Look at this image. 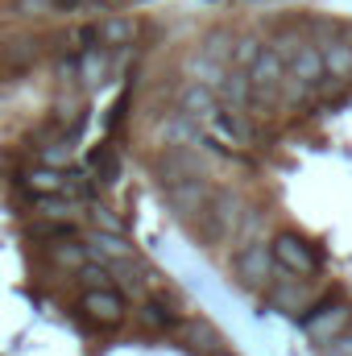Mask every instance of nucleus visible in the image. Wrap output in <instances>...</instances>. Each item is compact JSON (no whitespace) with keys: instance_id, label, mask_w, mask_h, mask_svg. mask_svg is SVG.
Masks as SVG:
<instances>
[{"instance_id":"1","label":"nucleus","mask_w":352,"mask_h":356,"mask_svg":"<svg viewBox=\"0 0 352 356\" xmlns=\"http://www.w3.org/2000/svg\"><path fill=\"white\" fill-rule=\"evenodd\" d=\"M269 253H273V269H282V273H294V277H315L319 273V253L298 232H278L269 241Z\"/></svg>"},{"instance_id":"2","label":"nucleus","mask_w":352,"mask_h":356,"mask_svg":"<svg viewBox=\"0 0 352 356\" xmlns=\"http://www.w3.org/2000/svg\"><path fill=\"white\" fill-rule=\"evenodd\" d=\"M232 269H237V277H241L245 290H262V286H269V273H273V253H269V245H265L262 236L249 241V245L232 257Z\"/></svg>"},{"instance_id":"3","label":"nucleus","mask_w":352,"mask_h":356,"mask_svg":"<svg viewBox=\"0 0 352 356\" xmlns=\"http://www.w3.org/2000/svg\"><path fill=\"white\" fill-rule=\"evenodd\" d=\"M286 79L303 91H315L323 83V54H319L315 42H298V46L290 50V58H286Z\"/></svg>"},{"instance_id":"4","label":"nucleus","mask_w":352,"mask_h":356,"mask_svg":"<svg viewBox=\"0 0 352 356\" xmlns=\"http://www.w3.org/2000/svg\"><path fill=\"white\" fill-rule=\"evenodd\" d=\"M352 327V307L349 302H328V307H319V311H311L307 319H303V332L315 340V344H328V340H336L340 332H349Z\"/></svg>"},{"instance_id":"5","label":"nucleus","mask_w":352,"mask_h":356,"mask_svg":"<svg viewBox=\"0 0 352 356\" xmlns=\"http://www.w3.org/2000/svg\"><path fill=\"white\" fill-rule=\"evenodd\" d=\"M79 307L88 311V319H91V323H99V327H120V323H125V315H129L125 298H120L112 286H104V290H83Z\"/></svg>"},{"instance_id":"6","label":"nucleus","mask_w":352,"mask_h":356,"mask_svg":"<svg viewBox=\"0 0 352 356\" xmlns=\"http://www.w3.org/2000/svg\"><path fill=\"white\" fill-rule=\"evenodd\" d=\"M178 112L182 116H191V120H199V124H211L216 120V112H220V99H216V88H207V83H186L182 95H178Z\"/></svg>"},{"instance_id":"7","label":"nucleus","mask_w":352,"mask_h":356,"mask_svg":"<svg viewBox=\"0 0 352 356\" xmlns=\"http://www.w3.org/2000/svg\"><path fill=\"white\" fill-rule=\"evenodd\" d=\"M216 99H220V108H241L245 112L253 104V79H249V71L228 67L220 75V83H216Z\"/></svg>"},{"instance_id":"8","label":"nucleus","mask_w":352,"mask_h":356,"mask_svg":"<svg viewBox=\"0 0 352 356\" xmlns=\"http://www.w3.org/2000/svg\"><path fill=\"white\" fill-rule=\"evenodd\" d=\"M88 253L95 261H133V245L120 236V232H112V228H99V232H91L88 236Z\"/></svg>"},{"instance_id":"9","label":"nucleus","mask_w":352,"mask_h":356,"mask_svg":"<svg viewBox=\"0 0 352 356\" xmlns=\"http://www.w3.org/2000/svg\"><path fill=\"white\" fill-rule=\"evenodd\" d=\"M137 38V21L133 17H104L95 25V46L104 50H116V46H129Z\"/></svg>"},{"instance_id":"10","label":"nucleus","mask_w":352,"mask_h":356,"mask_svg":"<svg viewBox=\"0 0 352 356\" xmlns=\"http://www.w3.org/2000/svg\"><path fill=\"white\" fill-rule=\"evenodd\" d=\"M319 54H323V75H332V79H349L352 75V42L332 38V42L319 46Z\"/></svg>"},{"instance_id":"11","label":"nucleus","mask_w":352,"mask_h":356,"mask_svg":"<svg viewBox=\"0 0 352 356\" xmlns=\"http://www.w3.org/2000/svg\"><path fill=\"white\" fill-rule=\"evenodd\" d=\"M186 340H191V348H195L199 356H228L224 336H220L211 323H203V319H199V323H195V319L186 323Z\"/></svg>"},{"instance_id":"12","label":"nucleus","mask_w":352,"mask_h":356,"mask_svg":"<svg viewBox=\"0 0 352 356\" xmlns=\"http://www.w3.org/2000/svg\"><path fill=\"white\" fill-rule=\"evenodd\" d=\"M25 186H29L33 195H46V199H50V195H63V191H67V170L42 162V166H33V170L25 175Z\"/></svg>"},{"instance_id":"13","label":"nucleus","mask_w":352,"mask_h":356,"mask_svg":"<svg viewBox=\"0 0 352 356\" xmlns=\"http://www.w3.org/2000/svg\"><path fill=\"white\" fill-rule=\"evenodd\" d=\"M262 38L257 33H245V38H237L232 42V54H228V67H241V71H249L253 63H257V54H262Z\"/></svg>"},{"instance_id":"14","label":"nucleus","mask_w":352,"mask_h":356,"mask_svg":"<svg viewBox=\"0 0 352 356\" xmlns=\"http://www.w3.org/2000/svg\"><path fill=\"white\" fill-rule=\"evenodd\" d=\"M75 277L83 282V290H104V286H112V266L108 261H83V266L75 269Z\"/></svg>"},{"instance_id":"15","label":"nucleus","mask_w":352,"mask_h":356,"mask_svg":"<svg viewBox=\"0 0 352 356\" xmlns=\"http://www.w3.org/2000/svg\"><path fill=\"white\" fill-rule=\"evenodd\" d=\"M79 71H83V79H88V88H99L104 79H108V54H99V50H88L83 54V63H79Z\"/></svg>"},{"instance_id":"16","label":"nucleus","mask_w":352,"mask_h":356,"mask_svg":"<svg viewBox=\"0 0 352 356\" xmlns=\"http://www.w3.org/2000/svg\"><path fill=\"white\" fill-rule=\"evenodd\" d=\"M54 261L67 266V269H79L83 261H91V253H88V245H67V241H58V245H54Z\"/></svg>"},{"instance_id":"17","label":"nucleus","mask_w":352,"mask_h":356,"mask_svg":"<svg viewBox=\"0 0 352 356\" xmlns=\"http://www.w3.org/2000/svg\"><path fill=\"white\" fill-rule=\"evenodd\" d=\"M323 356H352V332H340L336 340L323 344Z\"/></svg>"},{"instance_id":"18","label":"nucleus","mask_w":352,"mask_h":356,"mask_svg":"<svg viewBox=\"0 0 352 356\" xmlns=\"http://www.w3.org/2000/svg\"><path fill=\"white\" fill-rule=\"evenodd\" d=\"M67 158H71V145H58V149H50V154H42V162H46V166H63Z\"/></svg>"},{"instance_id":"19","label":"nucleus","mask_w":352,"mask_h":356,"mask_svg":"<svg viewBox=\"0 0 352 356\" xmlns=\"http://www.w3.org/2000/svg\"><path fill=\"white\" fill-rule=\"evenodd\" d=\"M50 4H58V8H71V4H79V0H50Z\"/></svg>"}]
</instances>
